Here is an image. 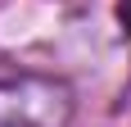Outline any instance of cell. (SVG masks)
<instances>
[{"mask_svg": "<svg viewBox=\"0 0 131 127\" xmlns=\"http://www.w3.org/2000/svg\"><path fill=\"white\" fill-rule=\"evenodd\" d=\"M77 114V91L50 73L0 77V127H68Z\"/></svg>", "mask_w": 131, "mask_h": 127, "instance_id": "6da1fadb", "label": "cell"}, {"mask_svg": "<svg viewBox=\"0 0 131 127\" xmlns=\"http://www.w3.org/2000/svg\"><path fill=\"white\" fill-rule=\"evenodd\" d=\"M118 23L131 32V0H118Z\"/></svg>", "mask_w": 131, "mask_h": 127, "instance_id": "7a4b0ae2", "label": "cell"}]
</instances>
